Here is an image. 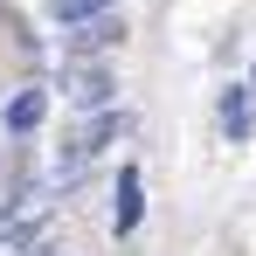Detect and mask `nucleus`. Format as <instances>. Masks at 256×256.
I'll use <instances>...</instances> for the list:
<instances>
[{"label":"nucleus","mask_w":256,"mask_h":256,"mask_svg":"<svg viewBox=\"0 0 256 256\" xmlns=\"http://www.w3.org/2000/svg\"><path fill=\"white\" fill-rule=\"evenodd\" d=\"M118 35H125V28H118L111 14H90V21H84V48H111Z\"/></svg>","instance_id":"obj_7"},{"label":"nucleus","mask_w":256,"mask_h":256,"mask_svg":"<svg viewBox=\"0 0 256 256\" xmlns=\"http://www.w3.org/2000/svg\"><path fill=\"white\" fill-rule=\"evenodd\" d=\"M111 7H118V0H56V21H76V28H84L90 14H111Z\"/></svg>","instance_id":"obj_6"},{"label":"nucleus","mask_w":256,"mask_h":256,"mask_svg":"<svg viewBox=\"0 0 256 256\" xmlns=\"http://www.w3.org/2000/svg\"><path fill=\"white\" fill-rule=\"evenodd\" d=\"M62 90H70V104H84V111H104V104H111V76L90 70V62L62 70Z\"/></svg>","instance_id":"obj_2"},{"label":"nucleus","mask_w":256,"mask_h":256,"mask_svg":"<svg viewBox=\"0 0 256 256\" xmlns=\"http://www.w3.org/2000/svg\"><path fill=\"white\" fill-rule=\"evenodd\" d=\"M42 111H48V97H42L35 84L14 90V97H7V132H35V125H42Z\"/></svg>","instance_id":"obj_3"},{"label":"nucleus","mask_w":256,"mask_h":256,"mask_svg":"<svg viewBox=\"0 0 256 256\" xmlns=\"http://www.w3.org/2000/svg\"><path fill=\"white\" fill-rule=\"evenodd\" d=\"M138 228V166L118 173V236H132Z\"/></svg>","instance_id":"obj_4"},{"label":"nucleus","mask_w":256,"mask_h":256,"mask_svg":"<svg viewBox=\"0 0 256 256\" xmlns=\"http://www.w3.org/2000/svg\"><path fill=\"white\" fill-rule=\"evenodd\" d=\"M250 90H256V76H250Z\"/></svg>","instance_id":"obj_8"},{"label":"nucleus","mask_w":256,"mask_h":256,"mask_svg":"<svg viewBox=\"0 0 256 256\" xmlns=\"http://www.w3.org/2000/svg\"><path fill=\"white\" fill-rule=\"evenodd\" d=\"M118 132H125V118H111V111H104V118H84V125L70 132V166H62V180L84 166L90 152H104V138H118Z\"/></svg>","instance_id":"obj_1"},{"label":"nucleus","mask_w":256,"mask_h":256,"mask_svg":"<svg viewBox=\"0 0 256 256\" xmlns=\"http://www.w3.org/2000/svg\"><path fill=\"white\" fill-rule=\"evenodd\" d=\"M222 125H228V138H250V90L222 97Z\"/></svg>","instance_id":"obj_5"}]
</instances>
